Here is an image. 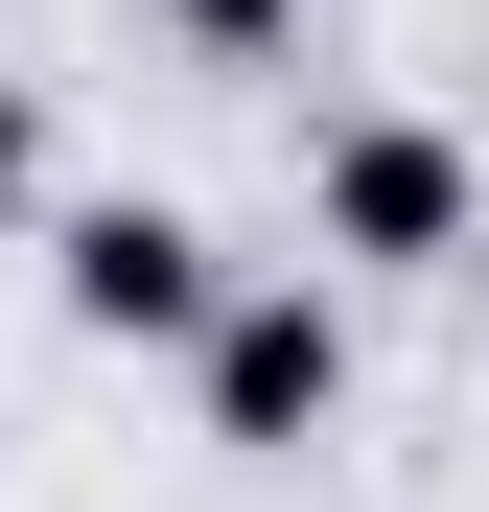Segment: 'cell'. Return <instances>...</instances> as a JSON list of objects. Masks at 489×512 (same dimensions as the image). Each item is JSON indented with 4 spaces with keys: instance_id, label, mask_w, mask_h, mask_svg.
I'll return each mask as SVG.
<instances>
[{
    "instance_id": "2",
    "label": "cell",
    "mask_w": 489,
    "mask_h": 512,
    "mask_svg": "<svg viewBox=\"0 0 489 512\" xmlns=\"http://www.w3.org/2000/svg\"><path fill=\"white\" fill-rule=\"evenodd\" d=\"M47 303H70V350H210L233 256H210V210L94 187V210H47Z\"/></svg>"
},
{
    "instance_id": "5",
    "label": "cell",
    "mask_w": 489,
    "mask_h": 512,
    "mask_svg": "<svg viewBox=\"0 0 489 512\" xmlns=\"http://www.w3.org/2000/svg\"><path fill=\"white\" fill-rule=\"evenodd\" d=\"M24 210H47V94L0 70V233H24Z\"/></svg>"
},
{
    "instance_id": "4",
    "label": "cell",
    "mask_w": 489,
    "mask_h": 512,
    "mask_svg": "<svg viewBox=\"0 0 489 512\" xmlns=\"http://www.w3.org/2000/svg\"><path fill=\"white\" fill-rule=\"evenodd\" d=\"M163 24H187L210 70H280V47H303V0H163Z\"/></svg>"
},
{
    "instance_id": "1",
    "label": "cell",
    "mask_w": 489,
    "mask_h": 512,
    "mask_svg": "<svg viewBox=\"0 0 489 512\" xmlns=\"http://www.w3.org/2000/svg\"><path fill=\"white\" fill-rule=\"evenodd\" d=\"M303 233L350 256V280H443V256H489V140L420 117V94L326 117V140H303Z\"/></svg>"
},
{
    "instance_id": "3",
    "label": "cell",
    "mask_w": 489,
    "mask_h": 512,
    "mask_svg": "<svg viewBox=\"0 0 489 512\" xmlns=\"http://www.w3.org/2000/svg\"><path fill=\"white\" fill-rule=\"evenodd\" d=\"M187 419L233 466H303L326 419H350V303H326V280H233L210 350H187Z\"/></svg>"
}]
</instances>
